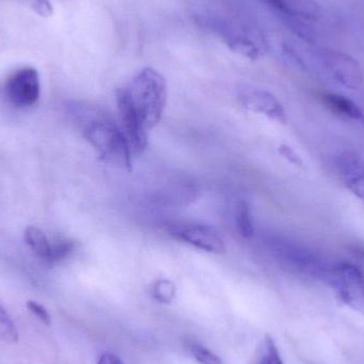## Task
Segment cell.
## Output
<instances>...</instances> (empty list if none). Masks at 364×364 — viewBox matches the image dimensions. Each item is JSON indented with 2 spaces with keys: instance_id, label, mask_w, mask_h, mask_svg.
<instances>
[{
  "instance_id": "6da1fadb",
  "label": "cell",
  "mask_w": 364,
  "mask_h": 364,
  "mask_svg": "<svg viewBox=\"0 0 364 364\" xmlns=\"http://www.w3.org/2000/svg\"><path fill=\"white\" fill-rule=\"evenodd\" d=\"M73 113L83 136L102 161L125 170H132V155L119 124L100 109L90 106L73 107Z\"/></svg>"
},
{
  "instance_id": "7a4b0ae2",
  "label": "cell",
  "mask_w": 364,
  "mask_h": 364,
  "mask_svg": "<svg viewBox=\"0 0 364 364\" xmlns=\"http://www.w3.org/2000/svg\"><path fill=\"white\" fill-rule=\"evenodd\" d=\"M121 89L144 127L149 132L157 126L168 100V85L164 75L153 68H145Z\"/></svg>"
},
{
  "instance_id": "3957f363",
  "label": "cell",
  "mask_w": 364,
  "mask_h": 364,
  "mask_svg": "<svg viewBox=\"0 0 364 364\" xmlns=\"http://www.w3.org/2000/svg\"><path fill=\"white\" fill-rule=\"evenodd\" d=\"M195 21L197 25L220 38L233 53L243 55L246 59L258 60L264 53L262 36L245 25L214 13L197 15Z\"/></svg>"
},
{
  "instance_id": "277c9868",
  "label": "cell",
  "mask_w": 364,
  "mask_h": 364,
  "mask_svg": "<svg viewBox=\"0 0 364 364\" xmlns=\"http://www.w3.org/2000/svg\"><path fill=\"white\" fill-rule=\"evenodd\" d=\"M336 295L343 305L364 316V273L350 262H338L326 275Z\"/></svg>"
},
{
  "instance_id": "5b68a950",
  "label": "cell",
  "mask_w": 364,
  "mask_h": 364,
  "mask_svg": "<svg viewBox=\"0 0 364 364\" xmlns=\"http://www.w3.org/2000/svg\"><path fill=\"white\" fill-rule=\"evenodd\" d=\"M265 243L274 258L284 267L301 273L324 274L326 277L329 267H325L321 258L311 250L284 237H269Z\"/></svg>"
},
{
  "instance_id": "8992f818",
  "label": "cell",
  "mask_w": 364,
  "mask_h": 364,
  "mask_svg": "<svg viewBox=\"0 0 364 364\" xmlns=\"http://www.w3.org/2000/svg\"><path fill=\"white\" fill-rule=\"evenodd\" d=\"M168 235L197 250L212 254H223L226 250L220 231L211 225L188 220H173L166 225Z\"/></svg>"
},
{
  "instance_id": "52a82bcc",
  "label": "cell",
  "mask_w": 364,
  "mask_h": 364,
  "mask_svg": "<svg viewBox=\"0 0 364 364\" xmlns=\"http://www.w3.org/2000/svg\"><path fill=\"white\" fill-rule=\"evenodd\" d=\"M117 109H119V123L122 134L127 142L132 156L142 155L149 144L147 132L140 117L128 102L122 89L117 91Z\"/></svg>"
},
{
  "instance_id": "ba28073f",
  "label": "cell",
  "mask_w": 364,
  "mask_h": 364,
  "mask_svg": "<svg viewBox=\"0 0 364 364\" xmlns=\"http://www.w3.org/2000/svg\"><path fill=\"white\" fill-rule=\"evenodd\" d=\"M4 93L14 106L26 108L36 105L41 94L38 70L33 68H23L13 73L4 85Z\"/></svg>"
},
{
  "instance_id": "9c48e42d",
  "label": "cell",
  "mask_w": 364,
  "mask_h": 364,
  "mask_svg": "<svg viewBox=\"0 0 364 364\" xmlns=\"http://www.w3.org/2000/svg\"><path fill=\"white\" fill-rule=\"evenodd\" d=\"M322 61L331 77L342 87L357 90L363 82V73L358 62L341 51H322Z\"/></svg>"
},
{
  "instance_id": "30bf717a",
  "label": "cell",
  "mask_w": 364,
  "mask_h": 364,
  "mask_svg": "<svg viewBox=\"0 0 364 364\" xmlns=\"http://www.w3.org/2000/svg\"><path fill=\"white\" fill-rule=\"evenodd\" d=\"M237 100L247 110L260 113L273 121L286 123V110L282 102L269 91L252 85H241L237 89Z\"/></svg>"
},
{
  "instance_id": "8fae6325",
  "label": "cell",
  "mask_w": 364,
  "mask_h": 364,
  "mask_svg": "<svg viewBox=\"0 0 364 364\" xmlns=\"http://www.w3.org/2000/svg\"><path fill=\"white\" fill-rule=\"evenodd\" d=\"M23 237L27 245L33 250L34 254L38 258L49 263L64 260L72 254L75 248L74 242L70 240L51 243L41 229L33 226L26 228Z\"/></svg>"
},
{
  "instance_id": "7c38bea8",
  "label": "cell",
  "mask_w": 364,
  "mask_h": 364,
  "mask_svg": "<svg viewBox=\"0 0 364 364\" xmlns=\"http://www.w3.org/2000/svg\"><path fill=\"white\" fill-rule=\"evenodd\" d=\"M278 14L286 18L293 27H301L314 21L320 15V6L316 0H261Z\"/></svg>"
},
{
  "instance_id": "4fadbf2b",
  "label": "cell",
  "mask_w": 364,
  "mask_h": 364,
  "mask_svg": "<svg viewBox=\"0 0 364 364\" xmlns=\"http://www.w3.org/2000/svg\"><path fill=\"white\" fill-rule=\"evenodd\" d=\"M336 168L342 183L357 198L364 201V162L356 154L343 153L336 159Z\"/></svg>"
},
{
  "instance_id": "5bb4252c",
  "label": "cell",
  "mask_w": 364,
  "mask_h": 364,
  "mask_svg": "<svg viewBox=\"0 0 364 364\" xmlns=\"http://www.w3.org/2000/svg\"><path fill=\"white\" fill-rule=\"evenodd\" d=\"M323 104L333 114L346 121L355 122V123H363L364 114L363 110L359 108L356 102H353L350 98L341 94L331 93L324 92L321 95Z\"/></svg>"
},
{
  "instance_id": "9a60e30c",
  "label": "cell",
  "mask_w": 364,
  "mask_h": 364,
  "mask_svg": "<svg viewBox=\"0 0 364 364\" xmlns=\"http://www.w3.org/2000/svg\"><path fill=\"white\" fill-rule=\"evenodd\" d=\"M235 227L237 232L245 239H250L255 233L252 213L245 201H240L235 210Z\"/></svg>"
},
{
  "instance_id": "2e32d148",
  "label": "cell",
  "mask_w": 364,
  "mask_h": 364,
  "mask_svg": "<svg viewBox=\"0 0 364 364\" xmlns=\"http://www.w3.org/2000/svg\"><path fill=\"white\" fill-rule=\"evenodd\" d=\"M256 364H284L277 343L269 335L263 339Z\"/></svg>"
},
{
  "instance_id": "e0dca14e",
  "label": "cell",
  "mask_w": 364,
  "mask_h": 364,
  "mask_svg": "<svg viewBox=\"0 0 364 364\" xmlns=\"http://www.w3.org/2000/svg\"><path fill=\"white\" fill-rule=\"evenodd\" d=\"M19 333L14 321L6 309L0 305V342L14 344L18 342Z\"/></svg>"
},
{
  "instance_id": "ac0fdd59",
  "label": "cell",
  "mask_w": 364,
  "mask_h": 364,
  "mask_svg": "<svg viewBox=\"0 0 364 364\" xmlns=\"http://www.w3.org/2000/svg\"><path fill=\"white\" fill-rule=\"evenodd\" d=\"M186 350L198 364H223L220 357L203 346V344L188 342L186 344Z\"/></svg>"
},
{
  "instance_id": "d6986e66",
  "label": "cell",
  "mask_w": 364,
  "mask_h": 364,
  "mask_svg": "<svg viewBox=\"0 0 364 364\" xmlns=\"http://www.w3.org/2000/svg\"><path fill=\"white\" fill-rule=\"evenodd\" d=\"M151 295L161 304H171L176 296V286L168 279H159L151 288Z\"/></svg>"
},
{
  "instance_id": "ffe728a7",
  "label": "cell",
  "mask_w": 364,
  "mask_h": 364,
  "mask_svg": "<svg viewBox=\"0 0 364 364\" xmlns=\"http://www.w3.org/2000/svg\"><path fill=\"white\" fill-rule=\"evenodd\" d=\"M19 1L29 6L38 16L47 18L53 14V6L49 0H19Z\"/></svg>"
},
{
  "instance_id": "44dd1931",
  "label": "cell",
  "mask_w": 364,
  "mask_h": 364,
  "mask_svg": "<svg viewBox=\"0 0 364 364\" xmlns=\"http://www.w3.org/2000/svg\"><path fill=\"white\" fill-rule=\"evenodd\" d=\"M26 307H27V309L29 310L33 316H36L43 324H51L50 314H49V312L47 311L44 306L41 305L38 301H28L27 303H26Z\"/></svg>"
},
{
  "instance_id": "7402d4cb",
  "label": "cell",
  "mask_w": 364,
  "mask_h": 364,
  "mask_svg": "<svg viewBox=\"0 0 364 364\" xmlns=\"http://www.w3.org/2000/svg\"><path fill=\"white\" fill-rule=\"evenodd\" d=\"M279 153L282 157L286 158L290 164H292L293 166H296V168H305V162H304L303 158L297 154L295 149H293L292 147L289 146V145H280Z\"/></svg>"
},
{
  "instance_id": "603a6c76",
  "label": "cell",
  "mask_w": 364,
  "mask_h": 364,
  "mask_svg": "<svg viewBox=\"0 0 364 364\" xmlns=\"http://www.w3.org/2000/svg\"><path fill=\"white\" fill-rule=\"evenodd\" d=\"M97 364H125L117 355L112 353H104L98 358Z\"/></svg>"
},
{
  "instance_id": "cb8c5ba5",
  "label": "cell",
  "mask_w": 364,
  "mask_h": 364,
  "mask_svg": "<svg viewBox=\"0 0 364 364\" xmlns=\"http://www.w3.org/2000/svg\"><path fill=\"white\" fill-rule=\"evenodd\" d=\"M353 252H354V254L356 255L358 258L364 261V247H355Z\"/></svg>"
}]
</instances>
